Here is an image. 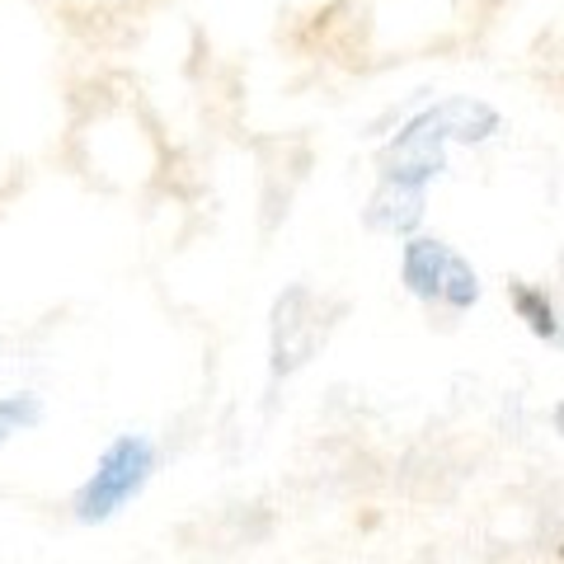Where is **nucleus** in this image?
<instances>
[{"instance_id": "20e7f679", "label": "nucleus", "mask_w": 564, "mask_h": 564, "mask_svg": "<svg viewBox=\"0 0 564 564\" xmlns=\"http://www.w3.org/2000/svg\"><path fill=\"white\" fill-rule=\"evenodd\" d=\"M419 217H423V193L414 184H395V180H386V188L367 207V221L377 231H410V226H419Z\"/></svg>"}, {"instance_id": "423d86ee", "label": "nucleus", "mask_w": 564, "mask_h": 564, "mask_svg": "<svg viewBox=\"0 0 564 564\" xmlns=\"http://www.w3.org/2000/svg\"><path fill=\"white\" fill-rule=\"evenodd\" d=\"M513 306H518V315L527 325H532V334H541V339H560V321H555V306L545 302V292H536V288H513Z\"/></svg>"}, {"instance_id": "39448f33", "label": "nucleus", "mask_w": 564, "mask_h": 564, "mask_svg": "<svg viewBox=\"0 0 564 564\" xmlns=\"http://www.w3.org/2000/svg\"><path fill=\"white\" fill-rule=\"evenodd\" d=\"M433 113L443 122V132L456 141H485L489 132H499V113L480 99H447V104H437Z\"/></svg>"}, {"instance_id": "f03ea898", "label": "nucleus", "mask_w": 564, "mask_h": 564, "mask_svg": "<svg viewBox=\"0 0 564 564\" xmlns=\"http://www.w3.org/2000/svg\"><path fill=\"white\" fill-rule=\"evenodd\" d=\"M404 282H410V292L433 296V302H447V306H475V296H480L475 269L456 250H447L443 240L404 245Z\"/></svg>"}, {"instance_id": "7ed1b4c3", "label": "nucleus", "mask_w": 564, "mask_h": 564, "mask_svg": "<svg viewBox=\"0 0 564 564\" xmlns=\"http://www.w3.org/2000/svg\"><path fill=\"white\" fill-rule=\"evenodd\" d=\"M443 122H437V113H419L410 128H404L395 137V147L386 151V180H395V184H414L423 188V180H433L437 170H443Z\"/></svg>"}, {"instance_id": "0eeeda50", "label": "nucleus", "mask_w": 564, "mask_h": 564, "mask_svg": "<svg viewBox=\"0 0 564 564\" xmlns=\"http://www.w3.org/2000/svg\"><path fill=\"white\" fill-rule=\"evenodd\" d=\"M39 419H43V410H39V400L33 395H6L0 400V443H6L10 433H20V429H33Z\"/></svg>"}, {"instance_id": "f257e3e1", "label": "nucleus", "mask_w": 564, "mask_h": 564, "mask_svg": "<svg viewBox=\"0 0 564 564\" xmlns=\"http://www.w3.org/2000/svg\"><path fill=\"white\" fill-rule=\"evenodd\" d=\"M151 470H155V447L147 443V437H132V433L118 437V443L99 456L90 485H85L80 499H76L80 522L113 518L118 508L132 499V494H141V485L151 480Z\"/></svg>"}]
</instances>
